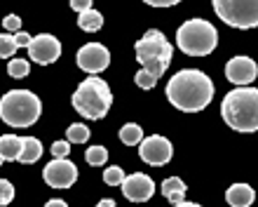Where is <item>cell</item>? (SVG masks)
<instances>
[{
  "label": "cell",
  "mask_w": 258,
  "mask_h": 207,
  "mask_svg": "<svg viewBox=\"0 0 258 207\" xmlns=\"http://www.w3.org/2000/svg\"><path fill=\"white\" fill-rule=\"evenodd\" d=\"M167 99L174 109L183 113H197L207 109L214 99V83L202 71L183 69L167 83Z\"/></svg>",
  "instance_id": "obj_1"
},
{
  "label": "cell",
  "mask_w": 258,
  "mask_h": 207,
  "mask_svg": "<svg viewBox=\"0 0 258 207\" xmlns=\"http://www.w3.org/2000/svg\"><path fill=\"white\" fill-rule=\"evenodd\" d=\"M221 116L230 130L258 132V90L237 87L228 92L221 104Z\"/></svg>",
  "instance_id": "obj_2"
},
{
  "label": "cell",
  "mask_w": 258,
  "mask_h": 207,
  "mask_svg": "<svg viewBox=\"0 0 258 207\" xmlns=\"http://www.w3.org/2000/svg\"><path fill=\"white\" fill-rule=\"evenodd\" d=\"M71 101H73V109L80 116L89 118V120H101L110 111L113 94H110V87L106 80H101V78H96V76H89L78 85V90L73 92Z\"/></svg>",
  "instance_id": "obj_3"
},
{
  "label": "cell",
  "mask_w": 258,
  "mask_h": 207,
  "mask_svg": "<svg viewBox=\"0 0 258 207\" xmlns=\"http://www.w3.org/2000/svg\"><path fill=\"white\" fill-rule=\"evenodd\" d=\"M42 113L40 97L28 90H10L0 99V118L10 127H31Z\"/></svg>",
  "instance_id": "obj_4"
},
{
  "label": "cell",
  "mask_w": 258,
  "mask_h": 207,
  "mask_svg": "<svg viewBox=\"0 0 258 207\" xmlns=\"http://www.w3.org/2000/svg\"><path fill=\"white\" fill-rule=\"evenodd\" d=\"M136 59L141 62V66L148 73L160 80L162 73L169 69L171 64V57H174V47H171V42L164 38L162 31H157V28H150L148 33L143 35L141 40H136Z\"/></svg>",
  "instance_id": "obj_5"
},
{
  "label": "cell",
  "mask_w": 258,
  "mask_h": 207,
  "mask_svg": "<svg viewBox=\"0 0 258 207\" xmlns=\"http://www.w3.org/2000/svg\"><path fill=\"white\" fill-rule=\"evenodd\" d=\"M176 45L188 57H207L218 45V31L211 26V21L188 19L176 31Z\"/></svg>",
  "instance_id": "obj_6"
},
{
  "label": "cell",
  "mask_w": 258,
  "mask_h": 207,
  "mask_svg": "<svg viewBox=\"0 0 258 207\" xmlns=\"http://www.w3.org/2000/svg\"><path fill=\"white\" fill-rule=\"evenodd\" d=\"M214 12L232 28L258 26V0H214Z\"/></svg>",
  "instance_id": "obj_7"
},
{
  "label": "cell",
  "mask_w": 258,
  "mask_h": 207,
  "mask_svg": "<svg viewBox=\"0 0 258 207\" xmlns=\"http://www.w3.org/2000/svg\"><path fill=\"white\" fill-rule=\"evenodd\" d=\"M75 62H78V66H80L85 73L96 76V73H101V71L108 69L110 52L106 45H101V42H87V45H82V47L78 49Z\"/></svg>",
  "instance_id": "obj_8"
},
{
  "label": "cell",
  "mask_w": 258,
  "mask_h": 207,
  "mask_svg": "<svg viewBox=\"0 0 258 207\" xmlns=\"http://www.w3.org/2000/svg\"><path fill=\"white\" fill-rule=\"evenodd\" d=\"M171 153H174V146L167 137L162 134H153V137H146L139 144V156H141L143 163H148L153 167H162L171 160Z\"/></svg>",
  "instance_id": "obj_9"
},
{
  "label": "cell",
  "mask_w": 258,
  "mask_h": 207,
  "mask_svg": "<svg viewBox=\"0 0 258 207\" xmlns=\"http://www.w3.org/2000/svg\"><path fill=\"white\" fill-rule=\"evenodd\" d=\"M59 57H61V42L56 40L52 33H40L31 38V42H28V59H33L40 66H47V64H54Z\"/></svg>",
  "instance_id": "obj_10"
},
{
  "label": "cell",
  "mask_w": 258,
  "mask_h": 207,
  "mask_svg": "<svg viewBox=\"0 0 258 207\" xmlns=\"http://www.w3.org/2000/svg\"><path fill=\"white\" fill-rule=\"evenodd\" d=\"M45 184L52 188H71L78 179V167L68 158H54L45 167Z\"/></svg>",
  "instance_id": "obj_11"
},
{
  "label": "cell",
  "mask_w": 258,
  "mask_h": 207,
  "mask_svg": "<svg viewBox=\"0 0 258 207\" xmlns=\"http://www.w3.org/2000/svg\"><path fill=\"white\" fill-rule=\"evenodd\" d=\"M258 78V64L249 57H235L225 64V80L239 85V87H249Z\"/></svg>",
  "instance_id": "obj_12"
},
{
  "label": "cell",
  "mask_w": 258,
  "mask_h": 207,
  "mask_svg": "<svg viewBox=\"0 0 258 207\" xmlns=\"http://www.w3.org/2000/svg\"><path fill=\"white\" fill-rule=\"evenodd\" d=\"M120 186H122V193L129 202H146V200L153 198V193H155V184H153V179L143 172H136V174L124 177V181L120 184Z\"/></svg>",
  "instance_id": "obj_13"
},
{
  "label": "cell",
  "mask_w": 258,
  "mask_h": 207,
  "mask_svg": "<svg viewBox=\"0 0 258 207\" xmlns=\"http://www.w3.org/2000/svg\"><path fill=\"white\" fill-rule=\"evenodd\" d=\"M225 200L230 207H251L256 200V191L249 184H232L225 191Z\"/></svg>",
  "instance_id": "obj_14"
},
{
  "label": "cell",
  "mask_w": 258,
  "mask_h": 207,
  "mask_svg": "<svg viewBox=\"0 0 258 207\" xmlns=\"http://www.w3.org/2000/svg\"><path fill=\"white\" fill-rule=\"evenodd\" d=\"M160 191H162V195L171 202V205H178V202H185V191H188V186H185L183 179H178V177H169V179L162 181Z\"/></svg>",
  "instance_id": "obj_15"
},
{
  "label": "cell",
  "mask_w": 258,
  "mask_h": 207,
  "mask_svg": "<svg viewBox=\"0 0 258 207\" xmlns=\"http://www.w3.org/2000/svg\"><path fill=\"white\" fill-rule=\"evenodd\" d=\"M21 146H24V139L21 137L3 134V137H0V158L3 160H19Z\"/></svg>",
  "instance_id": "obj_16"
},
{
  "label": "cell",
  "mask_w": 258,
  "mask_h": 207,
  "mask_svg": "<svg viewBox=\"0 0 258 207\" xmlns=\"http://www.w3.org/2000/svg\"><path fill=\"white\" fill-rule=\"evenodd\" d=\"M40 156H42V144L40 141H38L35 137H24L19 163H24V165H33V163L40 160Z\"/></svg>",
  "instance_id": "obj_17"
},
{
  "label": "cell",
  "mask_w": 258,
  "mask_h": 207,
  "mask_svg": "<svg viewBox=\"0 0 258 207\" xmlns=\"http://www.w3.org/2000/svg\"><path fill=\"white\" fill-rule=\"evenodd\" d=\"M78 26L82 28V31H87V33H94V31H99V28L103 26V17L99 10H87V12H80L78 14Z\"/></svg>",
  "instance_id": "obj_18"
},
{
  "label": "cell",
  "mask_w": 258,
  "mask_h": 207,
  "mask_svg": "<svg viewBox=\"0 0 258 207\" xmlns=\"http://www.w3.org/2000/svg\"><path fill=\"white\" fill-rule=\"evenodd\" d=\"M120 141H122L124 146H136L143 141V130L141 125L136 123H127L122 125V130H120Z\"/></svg>",
  "instance_id": "obj_19"
},
{
  "label": "cell",
  "mask_w": 258,
  "mask_h": 207,
  "mask_svg": "<svg viewBox=\"0 0 258 207\" xmlns=\"http://www.w3.org/2000/svg\"><path fill=\"white\" fill-rule=\"evenodd\" d=\"M87 139H89V127L87 125L75 123L66 130V141L68 144H85Z\"/></svg>",
  "instance_id": "obj_20"
},
{
  "label": "cell",
  "mask_w": 258,
  "mask_h": 207,
  "mask_svg": "<svg viewBox=\"0 0 258 207\" xmlns=\"http://www.w3.org/2000/svg\"><path fill=\"white\" fill-rule=\"evenodd\" d=\"M85 160H87L92 167H99L108 160V151H106L103 146H92V148H87V153H85Z\"/></svg>",
  "instance_id": "obj_21"
},
{
  "label": "cell",
  "mask_w": 258,
  "mask_h": 207,
  "mask_svg": "<svg viewBox=\"0 0 258 207\" xmlns=\"http://www.w3.org/2000/svg\"><path fill=\"white\" fill-rule=\"evenodd\" d=\"M19 49V45H17V38L10 33H0V57L3 59H10V57H14V52Z\"/></svg>",
  "instance_id": "obj_22"
},
{
  "label": "cell",
  "mask_w": 258,
  "mask_h": 207,
  "mask_svg": "<svg viewBox=\"0 0 258 207\" xmlns=\"http://www.w3.org/2000/svg\"><path fill=\"white\" fill-rule=\"evenodd\" d=\"M28 71H31V66H28L26 59H12V62L7 64V73H10V78H26Z\"/></svg>",
  "instance_id": "obj_23"
},
{
  "label": "cell",
  "mask_w": 258,
  "mask_h": 207,
  "mask_svg": "<svg viewBox=\"0 0 258 207\" xmlns=\"http://www.w3.org/2000/svg\"><path fill=\"white\" fill-rule=\"evenodd\" d=\"M124 177H127V174H124V170H122V167H117V165L108 167V170L103 172V181H106L108 186H120V184L124 181Z\"/></svg>",
  "instance_id": "obj_24"
},
{
  "label": "cell",
  "mask_w": 258,
  "mask_h": 207,
  "mask_svg": "<svg viewBox=\"0 0 258 207\" xmlns=\"http://www.w3.org/2000/svg\"><path fill=\"white\" fill-rule=\"evenodd\" d=\"M134 83L141 87V90H153L157 85V78L153 76V73H148L146 69H141L139 73H136V78H134Z\"/></svg>",
  "instance_id": "obj_25"
},
{
  "label": "cell",
  "mask_w": 258,
  "mask_h": 207,
  "mask_svg": "<svg viewBox=\"0 0 258 207\" xmlns=\"http://www.w3.org/2000/svg\"><path fill=\"white\" fill-rule=\"evenodd\" d=\"M14 200V186L7 179H0V207L10 205Z\"/></svg>",
  "instance_id": "obj_26"
},
{
  "label": "cell",
  "mask_w": 258,
  "mask_h": 207,
  "mask_svg": "<svg viewBox=\"0 0 258 207\" xmlns=\"http://www.w3.org/2000/svg\"><path fill=\"white\" fill-rule=\"evenodd\" d=\"M68 153H71V144L68 141H54L52 144V156L54 158H68Z\"/></svg>",
  "instance_id": "obj_27"
},
{
  "label": "cell",
  "mask_w": 258,
  "mask_h": 207,
  "mask_svg": "<svg viewBox=\"0 0 258 207\" xmlns=\"http://www.w3.org/2000/svg\"><path fill=\"white\" fill-rule=\"evenodd\" d=\"M3 26H5V31H19L21 19L17 17V14H7L5 19H3Z\"/></svg>",
  "instance_id": "obj_28"
},
{
  "label": "cell",
  "mask_w": 258,
  "mask_h": 207,
  "mask_svg": "<svg viewBox=\"0 0 258 207\" xmlns=\"http://www.w3.org/2000/svg\"><path fill=\"white\" fill-rule=\"evenodd\" d=\"M71 7H73L75 12H87V10H92V0H71Z\"/></svg>",
  "instance_id": "obj_29"
},
{
  "label": "cell",
  "mask_w": 258,
  "mask_h": 207,
  "mask_svg": "<svg viewBox=\"0 0 258 207\" xmlns=\"http://www.w3.org/2000/svg\"><path fill=\"white\" fill-rule=\"evenodd\" d=\"M143 3H148L153 7H171V5H178L181 0H143Z\"/></svg>",
  "instance_id": "obj_30"
},
{
  "label": "cell",
  "mask_w": 258,
  "mask_h": 207,
  "mask_svg": "<svg viewBox=\"0 0 258 207\" xmlns=\"http://www.w3.org/2000/svg\"><path fill=\"white\" fill-rule=\"evenodd\" d=\"M14 38H17V45H19V47H28V42H31V35H28V33H21V31L14 35Z\"/></svg>",
  "instance_id": "obj_31"
},
{
  "label": "cell",
  "mask_w": 258,
  "mask_h": 207,
  "mask_svg": "<svg viewBox=\"0 0 258 207\" xmlns=\"http://www.w3.org/2000/svg\"><path fill=\"white\" fill-rule=\"evenodd\" d=\"M45 207H68V205L61 200V198H52V200H47V205Z\"/></svg>",
  "instance_id": "obj_32"
},
{
  "label": "cell",
  "mask_w": 258,
  "mask_h": 207,
  "mask_svg": "<svg viewBox=\"0 0 258 207\" xmlns=\"http://www.w3.org/2000/svg\"><path fill=\"white\" fill-rule=\"evenodd\" d=\"M96 207H117L115 200H110V198H103V200L96 202Z\"/></svg>",
  "instance_id": "obj_33"
},
{
  "label": "cell",
  "mask_w": 258,
  "mask_h": 207,
  "mask_svg": "<svg viewBox=\"0 0 258 207\" xmlns=\"http://www.w3.org/2000/svg\"><path fill=\"white\" fill-rule=\"evenodd\" d=\"M171 207H202V205H197V202H178V205H171Z\"/></svg>",
  "instance_id": "obj_34"
},
{
  "label": "cell",
  "mask_w": 258,
  "mask_h": 207,
  "mask_svg": "<svg viewBox=\"0 0 258 207\" xmlns=\"http://www.w3.org/2000/svg\"><path fill=\"white\" fill-rule=\"evenodd\" d=\"M0 165H3V158H0Z\"/></svg>",
  "instance_id": "obj_35"
}]
</instances>
